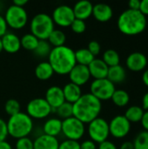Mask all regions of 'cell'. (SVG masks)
Returning a JSON list of instances; mask_svg holds the SVG:
<instances>
[{"mask_svg": "<svg viewBox=\"0 0 148 149\" xmlns=\"http://www.w3.org/2000/svg\"><path fill=\"white\" fill-rule=\"evenodd\" d=\"M101 110V101L90 93L82 94V96L72 104L73 117L83 122L85 125L89 124L93 120L99 117Z\"/></svg>", "mask_w": 148, "mask_h": 149, "instance_id": "obj_1", "label": "cell"}, {"mask_svg": "<svg viewBox=\"0 0 148 149\" xmlns=\"http://www.w3.org/2000/svg\"><path fill=\"white\" fill-rule=\"evenodd\" d=\"M48 62L51 65L54 73L67 75L77 64L75 52L66 45L53 47L48 56Z\"/></svg>", "mask_w": 148, "mask_h": 149, "instance_id": "obj_2", "label": "cell"}, {"mask_svg": "<svg viewBox=\"0 0 148 149\" xmlns=\"http://www.w3.org/2000/svg\"><path fill=\"white\" fill-rule=\"evenodd\" d=\"M117 25L120 31L125 35H139L147 28V17L140 10L127 9L120 15Z\"/></svg>", "mask_w": 148, "mask_h": 149, "instance_id": "obj_3", "label": "cell"}, {"mask_svg": "<svg viewBox=\"0 0 148 149\" xmlns=\"http://www.w3.org/2000/svg\"><path fill=\"white\" fill-rule=\"evenodd\" d=\"M8 135L14 139L28 137L33 130V120L26 113H18L10 116L6 122Z\"/></svg>", "mask_w": 148, "mask_h": 149, "instance_id": "obj_4", "label": "cell"}, {"mask_svg": "<svg viewBox=\"0 0 148 149\" xmlns=\"http://www.w3.org/2000/svg\"><path fill=\"white\" fill-rule=\"evenodd\" d=\"M54 23L51 17L46 13L36 14L30 23L31 33L39 40H47L54 30Z\"/></svg>", "mask_w": 148, "mask_h": 149, "instance_id": "obj_5", "label": "cell"}, {"mask_svg": "<svg viewBox=\"0 0 148 149\" xmlns=\"http://www.w3.org/2000/svg\"><path fill=\"white\" fill-rule=\"evenodd\" d=\"M3 17L7 26L14 30H20L28 23V14L25 9L14 4L7 8Z\"/></svg>", "mask_w": 148, "mask_h": 149, "instance_id": "obj_6", "label": "cell"}, {"mask_svg": "<svg viewBox=\"0 0 148 149\" xmlns=\"http://www.w3.org/2000/svg\"><path fill=\"white\" fill-rule=\"evenodd\" d=\"M87 133L91 141L99 144L105 141H107L110 135L109 123L105 119L98 117L88 124Z\"/></svg>", "mask_w": 148, "mask_h": 149, "instance_id": "obj_7", "label": "cell"}, {"mask_svg": "<svg viewBox=\"0 0 148 149\" xmlns=\"http://www.w3.org/2000/svg\"><path fill=\"white\" fill-rule=\"evenodd\" d=\"M85 133V126L83 122L71 117L62 120V133L66 140L79 141L83 138Z\"/></svg>", "mask_w": 148, "mask_h": 149, "instance_id": "obj_8", "label": "cell"}, {"mask_svg": "<svg viewBox=\"0 0 148 149\" xmlns=\"http://www.w3.org/2000/svg\"><path fill=\"white\" fill-rule=\"evenodd\" d=\"M115 90V85L107 79H94L90 86V93L100 101L111 100Z\"/></svg>", "mask_w": 148, "mask_h": 149, "instance_id": "obj_9", "label": "cell"}, {"mask_svg": "<svg viewBox=\"0 0 148 149\" xmlns=\"http://www.w3.org/2000/svg\"><path fill=\"white\" fill-rule=\"evenodd\" d=\"M52 108L43 98H35L26 105V113L32 120L45 119L52 113Z\"/></svg>", "mask_w": 148, "mask_h": 149, "instance_id": "obj_10", "label": "cell"}, {"mask_svg": "<svg viewBox=\"0 0 148 149\" xmlns=\"http://www.w3.org/2000/svg\"><path fill=\"white\" fill-rule=\"evenodd\" d=\"M54 24L60 27H70L75 20L73 10L71 6L62 4L56 7L51 16Z\"/></svg>", "mask_w": 148, "mask_h": 149, "instance_id": "obj_11", "label": "cell"}, {"mask_svg": "<svg viewBox=\"0 0 148 149\" xmlns=\"http://www.w3.org/2000/svg\"><path fill=\"white\" fill-rule=\"evenodd\" d=\"M131 131V123L124 115L113 117L109 123L110 134L116 139L125 138Z\"/></svg>", "mask_w": 148, "mask_h": 149, "instance_id": "obj_12", "label": "cell"}, {"mask_svg": "<svg viewBox=\"0 0 148 149\" xmlns=\"http://www.w3.org/2000/svg\"><path fill=\"white\" fill-rule=\"evenodd\" d=\"M68 75H69L70 82L80 87L85 85L91 79L88 67L78 64H76V65L72 69V71L69 72Z\"/></svg>", "mask_w": 148, "mask_h": 149, "instance_id": "obj_13", "label": "cell"}, {"mask_svg": "<svg viewBox=\"0 0 148 149\" xmlns=\"http://www.w3.org/2000/svg\"><path fill=\"white\" fill-rule=\"evenodd\" d=\"M44 100L50 105L53 111H55L58 107H59L63 103L65 102L62 88L57 86H51L47 89Z\"/></svg>", "mask_w": 148, "mask_h": 149, "instance_id": "obj_14", "label": "cell"}, {"mask_svg": "<svg viewBox=\"0 0 148 149\" xmlns=\"http://www.w3.org/2000/svg\"><path fill=\"white\" fill-rule=\"evenodd\" d=\"M126 64L130 71L141 72L145 70L147 65V58L144 53L135 52L128 55L126 60Z\"/></svg>", "mask_w": 148, "mask_h": 149, "instance_id": "obj_15", "label": "cell"}, {"mask_svg": "<svg viewBox=\"0 0 148 149\" xmlns=\"http://www.w3.org/2000/svg\"><path fill=\"white\" fill-rule=\"evenodd\" d=\"M3 51L8 53H16L21 49L20 38L12 32H6L1 38Z\"/></svg>", "mask_w": 148, "mask_h": 149, "instance_id": "obj_16", "label": "cell"}, {"mask_svg": "<svg viewBox=\"0 0 148 149\" xmlns=\"http://www.w3.org/2000/svg\"><path fill=\"white\" fill-rule=\"evenodd\" d=\"M87 67L91 77L94 79H106L109 67L101 58H94Z\"/></svg>", "mask_w": 148, "mask_h": 149, "instance_id": "obj_17", "label": "cell"}, {"mask_svg": "<svg viewBox=\"0 0 148 149\" xmlns=\"http://www.w3.org/2000/svg\"><path fill=\"white\" fill-rule=\"evenodd\" d=\"M93 4L88 0H81L76 3L72 8L75 18L85 20L92 15Z\"/></svg>", "mask_w": 148, "mask_h": 149, "instance_id": "obj_18", "label": "cell"}, {"mask_svg": "<svg viewBox=\"0 0 148 149\" xmlns=\"http://www.w3.org/2000/svg\"><path fill=\"white\" fill-rule=\"evenodd\" d=\"M113 11L110 5L103 3H96L95 5H93L92 16L99 22L100 23L108 22L113 17Z\"/></svg>", "mask_w": 148, "mask_h": 149, "instance_id": "obj_19", "label": "cell"}, {"mask_svg": "<svg viewBox=\"0 0 148 149\" xmlns=\"http://www.w3.org/2000/svg\"><path fill=\"white\" fill-rule=\"evenodd\" d=\"M58 146L59 141L57 138L44 134H40L33 141L34 149H58Z\"/></svg>", "mask_w": 148, "mask_h": 149, "instance_id": "obj_20", "label": "cell"}, {"mask_svg": "<svg viewBox=\"0 0 148 149\" xmlns=\"http://www.w3.org/2000/svg\"><path fill=\"white\" fill-rule=\"evenodd\" d=\"M62 90L65 102H68L70 104H74L82 96L81 87L72 82L65 84Z\"/></svg>", "mask_w": 148, "mask_h": 149, "instance_id": "obj_21", "label": "cell"}, {"mask_svg": "<svg viewBox=\"0 0 148 149\" xmlns=\"http://www.w3.org/2000/svg\"><path fill=\"white\" fill-rule=\"evenodd\" d=\"M43 132L46 135L57 138L62 133V120L58 118L48 119L43 126Z\"/></svg>", "mask_w": 148, "mask_h": 149, "instance_id": "obj_22", "label": "cell"}, {"mask_svg": "<svg viewBox=\"0 0 148 149\" xmlns=\"http://www.w3.org/2000/svg\"><path fill=\"white\" fill-rule=\"evenodd\" d=\"M126 78V72L123 66L120 65L109 67L106 79H109L113 84H120L125 81Z\"/></svg>", "mask_w": 148, "mask_h": 149, "instance_id": "obj_23", "label": "cell"}, {"mask_svg": "<svg viewBox=\"0 0 148 149\" xmlns=\"http://www.w3.org/2000/svg\"><path fill=\"white\" fill-rule=\"evenodd\" d=\"M54 74V71L48 61L39 63L35 68V75L40 80H48Z\"/></svg>", "mask_w": 148, "mask_h": 149, "instance_id": "obj_24", "label": "cell"}, {"mask_svg": "<svg viewBox=\"0 0 148 149\" xmlns=\"http://www.w3.org/2000/svg\"><path fill=\"white\" fill-rule=\"evenodd\" d=\"M95 57L88 51L87 48H80L75 52V59L78 65L88 66Z\"/></svg>", "mask_w": 148, "mask_h": 149, "instance_id": "obj_25", "label": "cell"}, {"mask_svg": "<svg viewBox=\"0 0 148 149\" xmlns=\"http://www.w3.org/2000/svg\"><path fill=\"white\" fill-rule=\"evenodd\" d=\"M111 100L115 106L119 107H124L129 104L130 95L126 91L122 89H118L114 91Z\"/></svg>", "mask_w": 148, "mask_h": 149, "instance_id": "obj_26", "label": "cell"}, {"mask_svg": "<svg viewBox=\"0 0 148 149\" xmlns=\"http://www.w3.org/2000/svg\"><path fill=\"white\" fill-rule=\"evenodd\" d=\"M145 111L142 107L139 106H132L127 108L125 113V117L130 123H136L140 122Z\"/></svg>", "mask_w": 148, "mask_h": 149, "instance_id": "obj_27", "label": "cell"}, {"mask_svg": "<svg viewBox=\"0 0 148 149\" xmlns=\"http://www.w3.org/2000/svg\"><path fill=\"white\" fill-rule=\"evenodd\" d=\"M47 41L49 42V44L51 45H52L53 47H59V46H63L65 44L66 41V36L65 34V32L61 30H56L54 29L52 31V32L50 34Z\"/></svg>", "mask_w": 148, "mask_h": 149, "instance_id": "obj_28", "label": "cell"}, {"mask_svg": "<svg viewBox=\"0 0 148 149\" xmlns=\"http://www.w3.org/2000/svg\"><path fill=\"white\" fill-rule=\"evenodd\" d=\"M108 67H113L120 65V57L118 52L113 49H108L103 53V57L101 58Z\"/></svg>", "mask_w": 148, "mask_h": 149, "instance_id": "obj_29", "label": "cell"}, {"mask_svg": "<svg viewBox=\"0 0 148 149\" xmlns=\"http://www.w3.org/2000/svg\"><path fill=\"white\" fill-rule=\"evenodd\" d=\"M20 42H21V47H23L24 50L33 52L36 49L39 42V39L37 38L31 33H26L20 38Z\"/></svg>", "mask_w": 148, "mask_h": 149, "instance_id": "obj_30", "label": "cell"}, {"mask_svg": "<svg viewBox=\"0 0 148 149\" xmlns=\"http://www.w3.org/2000/svg\"><path fill=\"white\" fill-rule=\"evenodd\" d=\"M52 47L49 44L47 40H39L36 49L33 51V52L39 58H45L48 57Z\"/></svg>", "mask_w": 148, "mask_h": 149, "instance_id": "obj_31", "label": "cell"}, {"mask_svg": "<svg viewBox=\"0 0 148 149\" xmlns=\"http://www.w3.org/2000/svg\"><path fill=\"white\" fill-rule=\"evenodd\" d=\"M134 149H148V132L141 131L140 132L133 141Z\"/></svg>", "mask_w": 148, "mask_h": 149, "instance_id": "obj_32", "label": "cell"}, {"mask_svg": "<svg viewBox=\"0 0 148 149\" xmlns=\"http://www.w3.org/2000/svg\"><path fill=\"white\" fill-rule=\"evenodd\" d=\"M56 113L58 116V119H62V120L71 118L73 116L72 113V104H70L68 102L63 103L59 107H58L56 110Z\"/></svg>", "mask_w": 148, "mask_h": 149, "instance_id": "obj_33", "label": "cell"}, {"mask_svg": "<svg viewBox=\"0 0 148 149\" xmlns=\"http://www.w3.org/2000/svg\"><path fill=\"white\" fill-rule=\"evenodd\" d=\"M4 111L8 115H10V117L15 115L21 112L20 103L17 100H14V99L8 100L4 105Z\"/></svg>", "mask_w": 148, "mask_h": 149, "instance_id": "obj_34", "label": "cell"}, {"mask_svg": "<svg viewBox=\"0 0 148 149\" xmlns=\"http://www.w3.org/2000/svg\"><path fill=\"white\" fill-rule=\"evenodd\" d=\"M15 149H34L33 141L29 137H24L17 140Z\"/></svg>", "mask_w": 148, "mask_h": 149, "instance_id": "obj_35", "label": "cell"}, {"mask_svg": "<svg viewBox=\"0 0 148 149\" xmlns=\"http://www.w3.org/2000/svg\"><path fill=\"white\" fill-rule=\"evenodd\" d=\"M70 27H71L72 31L76 34H81V33L85 32V31L86 30L85 22L84 20H80V19H77V18H75V20L72 22V24H71Z\"/></svg>", "mask_w": 148, "mask_h": 149, "instance_id": "obj_36", "label": "cell"}, {"mask_svg": "<svg viewBox=\"0 0 148 149\" xmlns=\"http://www.w3.org/2000/svg\"><path fill=\"white\" fill-rule=\"evenodd\" d=\"M58 149H80V143L75 141L65 140L59 143Z\"/></svg>", "mask_w": 148, "mask_h": 149, "instance_id": "obj_37", "label": "cell"}, {"mask_svg": "<svg viewBox=\"0 0 148 149\" xmlns=\"http://www.w3.org/2000/svg\"><path fill=\"white\" fill-rule=\"evenodd\" d=\"M87 49L88 51L95 57L97 55L99 54L100 51H101V46L99 45V43L96 40H92V41H90L89 44H88V46H87Z\"/></svg>", "mask_w": 148, "mask_h": 149, "instance_id": "obj_38", "label": "cell"}, {"mask_svg": "<svg viewBox=\"0 0 148 149\" xmlns=\"http://www.w3.org/2000/svg\"><path fill=\"white\" fill-rule=\"evenodd\" d=\"M8 137V130L6 121L0 118V143L6 141Z\"/></svg>", "mask_w": 148, "mask_h": 149, "instance_id": "obj_39", "label": "cell"}, {"mask_svg": "<svg viewBox=\"0 0 148 149\" xmlns=\"http://www.w3.org/2000/svg\"><path fill=\"white\" fill-rule=\"evenodd\" d=\"M80 149H98V148L95 142L91 140H86L80 143Z\"/></svg>", "mask_w": 148, "mask_h": 149, "instance_id": "obj_40", "label": "cell"}, {"mask_svg": "<svg viewBox=\"0 0 148 149\" xmlns=\"http://www.w3.org/2000/svg\"><path fill=\"white\" fill-rule=\"evenodd\" d=\"M98 149H118L116 145L110 141H105L99 144Z\"/></svg>", "mask_w": 148, "mask_h": 149, "instance_id": "obj_41", "label": "cell"}, {"mask_svg": "<svg viewBox=\"0 0 148 149\" xmlns=\"http://www.w3.org/2000/svg\"><path fill=\"white\" fill-rule=\"evenodd\" d=\"M7 29H8V26L6 24L4 17L0 14V38L7 32Z\"/></svg>", "mask_w": 148, "mask_h": 149, "instance_id": "obj_42", "label": "cell"}, {"mask_svg": "<svg viewBox=\"0 0 148 149\" xmlns=\"http://www.w3.org/2000/svg\"><path fill=\"white\" fill-rule=\"evenodd\" d=\"M144 16H148V0L140 1V6L139 10Z\"/></svg>", "mask_w": 148, "mask_h": 149, "instance_id": "obj_43", "label": "cell"}, {"mask_svg": "<svg viewBox=\"0 0 148 149\" xmlns=\"http://www.w3.org/2000/svg\"><path fill=\"white\" fill-rule=\"evenodd\" d=\"M128 6L130 10H139L140 6V0H131L128 2Z\"/></svg>", "mask_w": 148, "mask_h": 149, "instance_id": "obj_44", "label": "cell"}, {"mask_svg": "<svg viewBox=\"0 0 148 149\" xmlns=\"http://www.w3.org/2000/svg\"><path fill=\"white\" fill-rule=\"evenodd\" d=\"M140 122H141V125H142L144 130L148 132V111H145Z\"/></svg>", "mask_w": 148, "mask_h": 149, "instance_id": "obj_45", "label": "cell"}, {"mask_svg": "<svg viewBox=\"0 0 148 149\" xmlns=\"http://www.w3.org/2000/svg\"><path fill=\"white\" fill-rule=\"evenodd\" d=\"M142 108L144 111H148V92L144 94L142 98Z\"/></svg>", "mask_w": 148, "mask_h": 149, "instance_id": "obj_46", "label": "cell"}, {"mask_svg": "<svg viewBox=\"0 0 148 149\" xmlns=\"http://www.w3.org/2000/svg\"><path fill=\"white\" fill-rule=\"evenodd\" d=\"M120 149H134L133 143L131 141H125L121 144Z\"/></svg>", "mask_w": 148, "mask_h": 149, "instance_id": "obj_47", "label": "cell"}, {"mask_svg": "<svg viewBox=\"0 0 148 149\" xmlns=\"http://www.w3.org/2000/svg\"><path fill=\"white\" fill-rule=\"evenodd\" d=\"M28 1L27 0H14L12 4L18 6V7H24L25 4H27Z\"/></svg>", "mask_w": 148, "mask_h": 149, "instance_id": "obj_48", "label": "cell"}, {"mask_svg": "<svg viewBox=\"0 0 148 149\" xmlns=\"http://www.w3.org/2000/svg\"><path fill=\"white\" fill-rule=\"evenodd\" d=\"M0 149H13L12 146L6 141L0 143Z\"/></svg>", "mask_w": 148, "mask_h": 149, "instance_id": "obj_49", "label": "cell"}, {"mask_svg": "<svg viewBox=\"0 0 148 149\" xmlns=\"http://www.w3.org/2000/svg\"><path fill=\"white\" fill-rule=\"evenodd\" d=\"M142 81L143 83L145 84V86H147L148 87V69L146 70L144 72H143V75H142Z\"/></svg>", "mask_w": 148, "mask_h": 149, "instance_id": "obj_50", "label": "cell"}, {"mask_svg": "<svg viewBox=\"0 0 148 149\" xmlns=\"http://www.w3.org/2000/svg\"><path fill=\"white\" fill-rule=\"evenodd\" d=\"M3 52V46H2V42H1V38H0V53Z\"/></svg>", "mask_w": 148, "mask_h": 149, "instance_id": "obj_51", "label": "cell"}]
</instances>
